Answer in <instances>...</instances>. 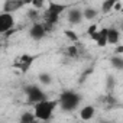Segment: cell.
<instances>
[{"mask_svg": "<svg viewBox=\"0 0 123 123\" xmlns=\"http://www.w3.org/2000/svg\"><path fill=\"white\" fill-rule=\"evenodd\" d=\"M26 3L25 2H19V0H6L3 3V13H10V12H16L18 9L23 7Z\"/></svg>", "mask_w": 123, "mask_h": 123, "instance_id": "9", "label": "cell"}, {"mask_svg": "<svg viewBox=\"0 0 123 123\" xmlns=\"http://www.w3.org/2000/svg\"><path fill=\"white\" fill-rule=\"evenodd\" d=\"M68 6L67 5H58V3H54V2H48V7H46V12H45V29L46 32H51L54 25L58 22V18L59 15L62 13Z\"/></svg>", "mask_w": 123, "mask_h": 123, "instance_id": "2", "label": "cell"}, {"mask_svg": "<svg viewBox=\"0 0 123 123\" xmlns=\"http://www.w3.org/2000/svg\"><path fill=\"white\" fill-rule=\"evenodd\" d=\"M38 16H39V15H38V10H29V12H28V18H29L33 23H35V20L38 19Z\"/></svg>", "mask_w": 123, "mask_h": 123, "instance_id": "21", "label": "cell"}, {"mask_svg": "<svg viewBox=\"0 0 123 123\" xmlns=\"http://www.w3.org/2000/svg\"><path fill=\"white\" fill-rule=\"evenodd\" d=\"M120 39V32L117 28H109V33H107V41L111 45H116Z\"/></svg>", "mask_w": 123, "mask_h": 123, "instance_id": "11", "label": "cell"}, {"mask_svg": "<svg viewBox=\"0 0 123 123\" xmlns=\"http://www.w3.org/2000/svg\"><path fill=\"white\" fill-rule=\"evenodd\" d=\"M38 81L41 83V84H43V86H51L52 84V75L49 74V73H41L39 75H38Z\"/></svg>", "mask_w": 123, "mask_h": 123, "instance_id": "16", "label": "cell"}, {"mask_svg": "<svg viewBox=\"0 0 123 123\" xmlns=\"http://www.w3.org/2000/svg\"><path fill=\"white\" fill-rule=\"evenodd\" d=\"M32 6L35 7V10H38V9L43 7V3H42V2H32Z\"/></svg>", "mask_w": 123, "mask_h": 123, "instance_id": "23", "label": "cell"}, {"mask_svg": "<svg viewBox=\"0 0 123 123\" xmlns=\"http://www.w3.org/2000/svg\"><path fill=\"white\" fill-rule=\"evenodd\" d=\"M59 106V101L58 100H45L39 104L35 106V116L38 120L41 122H46V120H51L52 119V114H54V110L55 107Z\"/></svg>", "mask_w": 123, "mask_h": 123, "instance_id": "3", "label": "cell"}, {"mask_svg": "<svg viewBox=\"0 0 123 123\" xmlns=\"http://www.w3.org/2000/svg\"><path fill=\"white\" fill-rule=\"evenodd\" d=\"M107 33H109V28H103V29L100 31V36H98V39H97V42H96L100 48H103V46H106V45L109 43V41H107Z\"/></svg>", "mask_w": 123, "mask_h": 123, "instance_id": "13", "label": "cell"}, {"mask_svg": "<svg viewBox=\"0 0 123 123\" xmlns=\"http://www.w3.org/2000/svg\"><path fill=\"white\" fill-rule=\"evenodd\" d=\"M96 32H97V25H96V23H94V25H90V26H88V29H87V33L91 36V35H93V33H96Z\"/></svg>", "mask_w": 123, "mask_h": 123, "instance_id": "22", "label": "cell"}, {"mask_svg": "<svg viewBox=\"0 0 123 123\" xmlns=\"http://www.w3.org/2000/svg\"><path fill=\"white\" fill-rule=\"evenodd\" d=\"M122 32H123V25H122Z\"/></svg>", "mask_w": 123, "mask_h": 123, "instance_id": "28", "label": "cell"}, {"mask_svg": "<svg viewBox=\"0 0 123 123\" xmlns=\"http://www.w3.org/2000/svg\"><path fill=\"white\" fill-rule=\"evenodd\" d=\"M67 19H68V22H70L71 25H78V23H81V20L84 19L83 10H81V9H77V7H74V9H70Z\"/></svg>", "mask_w": 123, "mask_h": 123, "instance_id": "8", "label": "cell"}, {"mask_svg": "<svg viewBox=\"0 0 123 123\" xmlns=\"http://www.w3.org/2000/svg\"><path fill=\"white\" fill-rule=\"evenodd\" d=\"M67 55H68L70 58H77V55H78V48H77V46H68V48H67Z\"/></svg>", "mask_w": 123, "mask_h": 123, "instance_id": "20", "label": "cell"}, {"mask_svg": "<svg viewBox=\"0 0 123 123\" xmlns=\"http://www.w3.org/2000/svg\"><path fill=\"white\" fill-rule=\"evenodd\" d=\"M15 26V18L12 13H2L0 15V33H7L13 31Z\"/></svg>", "mask_w": 123, "mask_h": 123, "instance_id": "5", "label": "cell"}, {"mask_svg": "<svg viewBox=\"0 0 123 123\" xmlns=\"http://www.w3.org/2000/svg\"><path fill=\"white\" fill-rule=\"evenodd\" d=\"M122 9H123V5H122L120 2H116V5H114V7H113V10H117V12H122Z\"/></svg>", "mask_w": 123, "mask_h": 123, "instance_id": "24", "label": "cell"}, {"mask_svg": "<svg viewBox=\"0 0 123 123\" xmlns=\"http://www.w3.org/2000/svg\"><path fill=\"white\" fill-rule=\"evenodd\" d=\"M83 15H84V19H87V20H93V19L97 18L98 12H97V9H94V7H86V9L83 10Z\"/></svg>", "mask_w": 123, "mask_h": 123, "instance_id": "15", "label": "cell"}, {"mask_svg": "<svg viewBox=\"0 0 123 123\" xmlns=\"http://www.w3.org/2000/svg\"><path fill=\"white\" fill-rule=\"evenodd\" d=\"M46 33H48V32H46L43 23L35 22V23H32V26H31V29H29V36H31V39H33V41H41V39H43V38L46 36Z\"/></svg>", "mask_w": 123, "mask_h": 123, "instance_id": "7", "label": "cell"}, {"mask_svg": "<svg viewBox=\"0 0 123 123\" xmlns=\"http://www.w3.org/2000/svg\"><path fill=\"white\" fill-rule=\"evenodd\" d=\"M114 88H116V78H114L113 75H107V80H106V90H107V94H111Z\"/></svg>", "mask_w": 123, "mask_h": 123, "instance_id": "17", "label": "cell"}, {"mask_svg": "<svg viewBox=\"0 0 123 123\" xmlns=\"http://www.w3.org/2000/svg\"><path fill=\"white\" fill-rule=\"evenodd\" d=\"M64 33H65V36L70 39V41H73V42H78V36H77V33L74 32V31H64Z\"/></svg>", "mask_w": 123, "mask_h": 123, "instance_id": "19", "label": "cell"}, {"mask_svg": "<svg viewBox=\"0 0 123 123\" xmlns=\"http://www.w3.org/2000/svg\"><path fill=\"white\" fill-rule=\"evenodd\" d=\"M39 120L36 119L35 113H31V111H25L20 114V119H19V123H38Z\"/></svg>", "mask_w": 123, "mask_h": 123, "instance_id": "12", "label": "cell"}, {"mask_svg": "<svg viewBox=\"0 0 123 123\" xmlns=\"http://www.w3.org/2000/svg\"><path fill=\"white\" fill-rule=\"evenodd\" d=\"M114 5H116V0H109V2H104V3L101 5V10H103L104 13L111 12L113 7H114Z\"/></svg>", "mask_w": 123, "mask_h": 123, "instance_id": "18", "label": "cell"}, {"mask_svg": "<svg viewBox=\"0 0 123 123\" xmlns=\"http://www.w3.org/2000/svg\"><path fill=\"white\" fill-rule=\"evenodd\" d=\"M81 100H83V97L74 90H65L58 97L59 107L64 111H74L78 107V104L81 103Z\"/></svg>", "mask_w": 123, "mask_h": 123, "instance_id": "1", "label": "cell"}, {"mask_svg": "<svg viewBox=\"0 0 123 123\" xmlns=\"http://www.w3.org/2000/svg\"><path fill=\"white\" fill-rule=\"evenodd\" d=\"M103 123H111V122H103Z\"/></svg>", "mask_w": 123, "mask_h": 123, "instance_id": "27", "label": "cell"}, {"mask_svg": "<svg viewBox=\"0 0 123 123\" xmlns=\"http://www.w3.org/2000/svg\"><path fill=\"white\" fill-rule=\"evenodd\" d=\"M94 113H96L94 106L88 104V106H84V107L80 110V117H81L83 120H90V119H93Z\"/></svg>", "mask_w": 123, "mask_h": 123, "instance_id": "10", "label": "cell"}, {"mask_svg": "<svg viewBox=\"0 0 123 123\" xmlns=\"http://www.w3.org/2000/svg\"><path fill=\"white\" fill-rule=\"evenodd\" d=\"M23 94L26 96V101L29 104H33V106H36V104L48 100L46 94L43 93V90L39 86H36V84H28V86H25L23 87Z\"/></svg>", "mask_w": 123, "mask_h": 123, "instance_id": "4", "label": "cell"}, {"mask_svg": "<svg viewBox=\"0 0 123 123\" xmlns=\"http://www.w3.org/2000/svg\"><path fill=\"white\" fill-rule=\"evenodd\" d=\"M114 52H116V55H117V54H122V52H123V45H119Z\"/></svg>", "mask_w": 123, "mask_h": 123, "instance_id": "26", "label": "cell"}, {"mask_svg": "<svg viewBox=\"0 0 123 123\" xmlns=\"http://www.w3.org/2000/svg\"><path fill=\"white\" fill-rule=\"evenodd\" d=\"M122 12H123V9H122Z\"/></svg>", "mask_w": 123, "mask_h": 123, "instance_id": "29", "label": "cell"}, {"mask_svg": "<svg viewBox=\"0 0 123 123\" xmlns=\"http://www.w3.org/2000/svg\"><path fill=\"white\" fill-rule=\"evenodd\" d=\"M98 36H100V31H97L96 33H93V35H91L90 38H91V39H93L94 42H97V39H98Z\"/></svg>", "mask_w": 123, "mask_h": 123, "instance_id": "25", "label": "cell"}, {"mask_svg": "<svg viewBox=\"0 0 123 123\" xmlns=\"http://www.w3.org/2000/svg\"><path fill=\"white\" fill-rule=\"evenodd\" d=\"M35 59H36V56H35V55H28V54L20 55V56L18 58V61L13 64V67L19 68L22 73H28V70L31 68V65H32V62H33Z\"/></svg>", "mask_w": 123, "mask_h": 123, "instance_id": "6", "label": "cell"}, {"mask_svg": "<svg viewBox=\"0 0 123 123\" xmlns=\"http://www.w3.org/2000/svg\"><path fill=\"white\" fill-rule=\"evenodd\" d=\"M110 64H111L113 68H116V70H119V71H123V58H122V56H119V55L111 56V58H110Z\"/></svg>", "mask_w": 123, "mask_h": 123, "instance_id": "14", "label": "cell"}]
</instances>
